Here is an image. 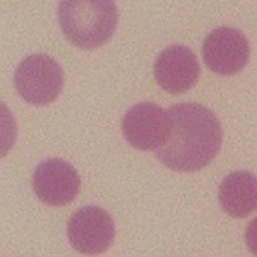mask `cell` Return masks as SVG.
Masks as SVG:
<instances>
[{"instance_id":"4","label":"cell","mask_w":257,"mask_h":257,"mask_svg":"<svg viewBox=\"0 0 257 257\" xmlns=\"http://www.w3.org/2000/svg\"><path fill=\"white\" fill-rule=\"evenodd\" d=\"M69 243L84 255H98L110 248L115 240V223L105 209L82 206L69 219Z\"/></svg>"},{"instance_id":"2","label":"cell","mask_w":257,"mask_h":257,"mask_svg":"<svg viewBox=\"0 0 257 257\" xmlns=\"http://www.w3.org/2000/svg\"><path fill=\"white\" fill-rule=\"evenodd\" d=\"M59 24L69 43L81 50L105 45L118 26V11L113 0H62Z\"/></svg>"},{"instance_id":"1","label":"cell","mask_w":257,"mask_h":257,"mask_svg":"<svg viewBox=\"0 0 257 257\" xmlns=\"http://www.w3.org/2000/svg\"><path fill=\"white\" fill-rule=\"evenodd\" d=\"M167 139L155 151L156 160L182 173L208 167L223 143V127L214 111L199 103H178L167 110Z\"/></svg>"},{"instance_id":"6","label":"cell","mask_w":257,"mask_h":257,"mask_svg":"<svg viewBox=\"0 0 257 257\" xmlns=\"http://www.w3.org/2000/svg\"><path fill=\"white\" fill-rule=\"evenodd\" d=\"M33 189L43 204L62 208L79 196L81 177L69 161L50 158L41 161L35 168Z\"/></svg>"},{"instance_id":"7","label":"cell","mask_w":257,"mask_h":257,"mask_svg":"<svg viewBox=\"0 0 257 257\" xmlns=\"http://www.w3.org/2000/svg\"><path fill=\"white\" fill-rule=\"evenodd\" d=\"M167 110L151 101L131 106L122 118V134L139 151H156L167 139Z\"/></svg>"},{"instance_id":"3","label":"cell","mask_w":257,"mask_h":257,"mask_svg":"<svg viewBox=\"0 0 257 257\" xmlns=\"http://www.w3.org/2000/svg\"><path fill=\"white\" fill-rule=\"evenodd\" d=\"M14 86L24 101L43 106L59 98L64 86V70L60 64L45 53H33L19 64Z\"/></svg>"},{"instance_id":"8","label":"cell","mask_w":257,"mask_h":257,"mask_svg":"<svg viewBox=\"0 0 257 257\" xmlns=\"http://www.w3.org/2000/svg\"><path fill=\"white\" fill-rule=\"evenodd\" d=\"M155 79L170 94L187 93L201 76L197 55L184 45H170L155 60Z\"/></svg>"},{"instance_id":"9","label":"cell","mask_w":257,"mask_h":257,"mask_svg":"<svg viewBox=\"0 0 257 257\" xmlns=\"http://www.w3.org/2000/svg\"><path fill=\"white\" fill-rule=\"evenodd\" d=\"M219 204L231 218L250 216L257 208V178L250 172H233L219 185Z\"/></svg>"},{"instance_id":"5","label":"cell","mask_w":257,"mask_h":257,"mask_svg":"<svg viewBox=\"0 0 257 257\" xmlns=\"http://www.w3.org/2000/svg\"><path fill=\"white\" fill-rule=\"evenodd\" d=\"M250 59V43L247 36L235 28L221 26L206 36L202 43V60L211 72L219 76H235Z\"/></svg>"}]
</instances>
